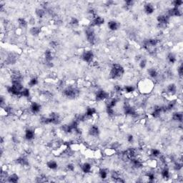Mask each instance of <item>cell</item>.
Wrapping results in <instances>:
<instances>
[{
	"instance_id": "obj_1",
	"label": "cell",
	"mask_w": 183,
	"mask_h": 183,
	"mask_svg": "<svg viewBox=\"0 0 183 183\" xmlns=\"http://www.w3.org/2000/svg\"><path fill=\"white\" fill-rule=\"evenodd\" d=\"M125 73L124 68L122 65L117 63H114V64L110 67V70L109 72L110 77L111 79L117 80L121 79Z\"/></svg>"
},
{
	"instance_id": "obj_2",
	"label": "cell",
	"mask_w": 183,
	"mask_h": 183,
	"mask_svg": "<svg viewBox=\"0 0 183 183\" xmlns=\"http://www.w3.org/2000/svg\"><path fill=\"white\" fill-rule=\"evenodd\" d=\"M82 60L87 64H92L94 62V54L90 50H86L82 52L80 55Z\"/></svg>"
},
{
	"instance_id": "obj_3",
	"label": "cell",
	"mask_w": 183,
	"mask_h": 183,
	"mask_svg": "<svg viewBox=\"0 0 183 183\" xmlns=\"http://www.w3.org/2000/svg\"><path fill=\"white\" fill-rule=\"evenodd\" d=\"M24 139L27 142H32L36 137V132L35 130L31 128H27L24 132V135H23Z\"/></svg>"
},
{
	"instance_id": "obj_4",
	"label": "cell",
	"mask_w": 183,
	"mask_h": 183,
	"mask_svg": "<svg viewBox=\"0 0 183 183\" xmlns=\"http://www.w3.org/2000/svg\"><path fill=\"white\" fill-rule=\"evenodd\" d=\"M92 165L89 162H85L80 165V170L84 174L89 175L92 172Z\"/></svg>"
},
{
	"instance_id": "obj_5",
	"label": "cell",
	"mask_w": 183,
	"mask_h": 183,
	"mask_svg": "<svg viewBox=\"0 0 183 183\" xmlns=\"http://www.w3.org/2000/svg\"><path fill=\"white\" fill-rule=\"evenodd\" d=\"M143 11L147 15H151L155 11V6L151 2H146L143 5Z\"/></svg>"
},
{
	"instance_id": "obj_6",
	"label": "cell",
	"mask_w": 183,
	"mask_h": 183,
	"mask_svg": "<svg viewBox=\"0 0 183 183\" xmlns=\"http://www.w3.org/2000/svg\"><path fill=\"white\" fill-rule=\"evenodd\" d=\"M171 119L173 122L178 123V124H182V112L181 111L173 112L171 115Z\"/></svg>"
},
{
	"instance_id": "obj_7",
	"label": "cell",
	"mask_w": 183,
	"mask_h": 183,
	"mask_svg": "<svg viewBox=\"0 0 183 183\" xmlns=\"http://www.w3.org/2000/svg\"><path fill=\"white\" fill-rule=\"evenodd\" d=\"M120 27V23L116 20H110L107 22V28L110 31L116 32Z\"/></svg>"
},
{
	"instance_id": "obj_8",
	"label": "cell",
	"mask_w": 183,
	"mask_h": 183,
	"mask_svg": "<svg viewBox=\"0 0 183 183\" xmlns=\"http://www.w3.org/2000/svg\"><path fill=\"white\" fill-rule=\"evenodd\" d=\"M46 166L48 169L50 170H57L59 167V163L58 162L56 161L55 160H50L49 161L46 162Z\"/></svg>"
},
{
	"instance_id": "obj_9",
	"label": "cell",
	"mask_w": 183,
	"mask_h": 183,
	"mask_svg": "<svg viewBox=\"0 0 183 183\" xmlns=\"http://www.w3.org/2000/svg\"><path fill=\"white\" fill-rule=\"evenodd\" d=\"M42 28L38 26H33L29 29V34L33 37H38L42 32Z\"/></svg>"
},
{
	"instance_id": "obj_10",
	"label": "cell",
	"mask_w": 183,
	"mask_h": 183,
	"mask_svg": "<svg viewBox=\"0 0 183 183\" xmlns=\"http://www.w3.org/2000/svg\"><path fill=\"white\" fill-rule=\"evenodd\" d=\"M27 85L29 86V88H32V87H36L37 85H39V79L37 76H32L30 79L28 81Z\"/></svg>"
},
{
	"instance_id": "obj_11",
	"label": "cell",
	"mask_w": 183,
	"mask_h": 183,
	"mask_svg": "<svg viewBox=\"0 0 183 183\" xmlns=\"http://www.w3.org/2000/svg\"><path fill=\"white\" fill-rule=\"evenodd\" d=\"M166 59H167V62L169 63V64H172L176 63V62L177 60L176 55H175V54L172 53V52H170V53L167 54Z\"/></svg>"
},
{
	"instance_id": "obj_12",
	"label": "cell",
	"mask_w": 183,
	"mask_h": 183,
	"mask_svg": "<svg viewBox=\"0 0 183 183\" xmlns=\"http://www.w3.org/2000/svg\"><path fill=\"white\" fill-rule=\"evenodd\" d=\"M19 180H20V177H19L17 174H16V173H12V174H10V173H9L7 182L15 183L19 182Z\"/></svg>"
},
{
	"instance_id": "obj_13",
	"label": "cell",
	"mask_w": 183,
	"mask_h": 183,
	"mask_svg": "<svg viewBox=\"0 0 183 183\" xmlns=\"http://www.w3.org/2000/svg\"><path fill=\"white\" fill-rule=\"evenodd\" d=\"M138 66L141 70H144L145 69L147 66V60L145 58H142L139 60V63H138Z\"/></svg>"
},
{
	"instance_id": "obj_14",
	"label": "cell",
	"mask_w": 183,
	"mask_h": 183,
	"mask_svg": "<svg viewBox=\"0 0 183 183\" xmlns=\"http://www.w3.org/2000/svg\"><path fill=\"white\" fill-rule=\"evenodd\" d=\"M69 23H70V25L72 26V27H78L80 25V21L77 18L72 17L70 19V22H69Z\"/></svg>"
},
{
	"instance_id": "obj_15",
	"label": "cell",
	"mask_w": 183,
	"mask_h": 183,
	"mask_svg": "<svg viewBox=\"0 0 183 183\" xmlns=\"http://www.w3.org/2000/svg\"><path fill=\"white\" fill-rule=\"evenodd\" d=\"M182 65L180 64L178 67H177V74H178V76H180V78H182Z\"/></svg>"
}]
</instances>
